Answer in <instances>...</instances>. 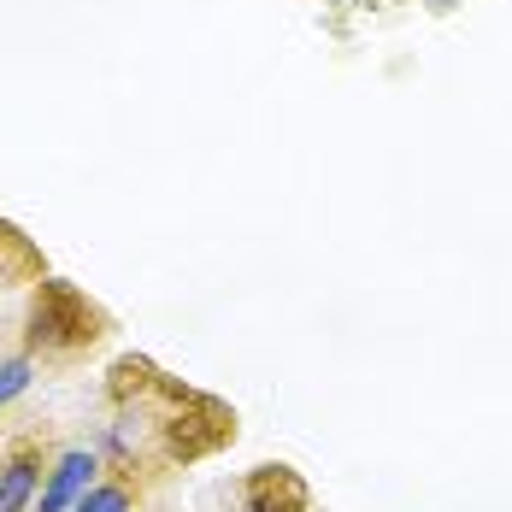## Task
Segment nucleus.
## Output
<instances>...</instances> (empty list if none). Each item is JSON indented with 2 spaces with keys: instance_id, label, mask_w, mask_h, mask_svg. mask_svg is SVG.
Segmentation results:
<instances>
[{
  "instance_id": "nucleus-1",
  "label": "nucleus",
  "mask_w": 512,
  "mask_h": 512,
  "mask_svg": "<svg viewBox=\"0 0 512 512\" xmlns=\"http://www.w3.org/2000/svg\"><path fill=\"white\" fill-rule=\"evenodd\" d=\"M106 342V312L83 295V289H71V283H59L48 277L42 289H36V301H30V324H24V354L48 359V365H71V359H83L89 348H101Z\"/></svg>"
},
{
  "instance_id": "nucleus-2",
  "label": "nucleus",
  "mask_w": 512,
  "mask_h": 512,
  "mask_svg": "<svg viewBox=\"0 0 512 512\" xmlns=\"http://www.w3.org/2000/svg\"><path fill=\"white\" fill-rule=\"evenodd\" d=\"M48 465H53L48 436H18V442H6V454H0V512H30L36 507Z\"/></svg>"
},
{
  "instance_id": "nucleus-3",
  "label": "nucleus",
  "mask_w": 512,
  "mask_h": 512,
  "mask_svg": "<svg viewBox=\"0 0 512 512\" xmlns=\"http://www.w3.org/2000/svg\"><path fill=\"white\" fill-rule=\"evenodd\" d=\"M101 471H106L101 448H65V454H53L48 477H42V495H36L30 512H77V501L89 495V483Z\"/></svg>"
},
{
  "instance_id": "nucleus-4",
  "label": "nucleus",
  "mask_w": 512,
  "mask_h": 512,
  "mask_svg": "<svg viewBox=\"0 0 512 512\" xmlns=\"http://www.w3.org/2000/svg\"><path fill=\"white\" fill-rule=\"evenodd\" d=\"M312 495L289 465H259L242 483V512H307Z\"/></svg>"
},
{
  "instance_id": "nucleus-5",
  "label": "nucleus",
  "mask_w": 512,
  "mask_h": 512,
  "mask_svg": "<svg viewBox=\"0 0 512 512\" xmlns=\"http://www.w3.org/2000/svg\"><path fill=\"white\" fill-rule=\"evenodd\" d=\"M77 512H142V489H136V471H101L89 483V495L77 501Z\"/></svg>"
},
{
  "instance_id": "nucleus-6",
  "label": "nucleus",
  "mask_w": 512,
  "mask_h": 512,
  "mask_svg": "<svg viewBox=\"0 0 512 512\" xmlns=\"http://www.w3.org/2000/svg\"><path fill=\"white\" fill-rule=\"evenodd\" d=\"M30 377H36V359H30V354L0 359V407H6V401H18V395L30 389Z\"/></svg>"
},
{
  "instance_id": "nucleus-7",
  "label": "nucleus",
  "mask_w": 512,
  "mask_h": 512,
  "mask_svg": "<svg viewBox=\"0 0 512 512\" xmlns=\"http://www.w3.org/2000/svg\"><path fill=\"white\" fill-rule=\"evenodd\" d=\"M0 454H6V448H0Z\"/></svg>"
}]
</instances>
